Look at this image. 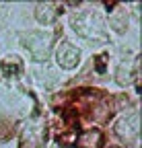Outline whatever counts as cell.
<instances>
[{"instance_id":"cell-5","label":"cell","mask_w":142,"mask_h":148,"mask_svg":"<svg viewBox=\"0 0 142 148\" xmlns=\"http://www.w3.org/2000/svg\"><path fill=\"white\" fill-rule=\"evenodd\" d=\"M101 144H103V134L97 127L82 132L76 140V148H101Z\"/></svg>"},{"instance_id":"cell-4","label":"cell","mask_w":142,"mask_h":148,"mask_svg":"<svg viewBox=\"0 0 142 148\" xmlns=\"http://www.w3.org/2000/svg\"><path fill=\"white\" fill-rule=\"evenodd\" d=\"M56 60L62 68H74L80 60V51L68 41H62L58 45V51H56Z\"/></svg>"},{"instance_id":"cell-3","label":"cell","mask_w":142,"mask_h":148,"mask_svg":"<svg viewBox=\"0 0 142 148\" xmlns=\"http://www.w3.org/2000/svg\"><path fill=\"white\" fill-rule=\"evenodd\" d=\"M115 134L121 138L123 144L132 146L138 140V113H130L115 123Z\"/></svg>"},{"instance_id":"cell-6","label":"cell","mask_w":142,"mask_h":148,"mask_svg":"<svg viewBox=\"0 0 142 148\" xmlns=\"http://www.w3.org/2000/svg\"><path fill=\"white\" fill-rule=\"evenodd\" d=\"M58 16V8H54V4H39L35 8V18L39 23L47 25V23H54Z\"/></svg>"},{"instance_id":"cell-1","label":"cell","mask_w":142,"mask_h":148,"mask_svg":"<svg viewBox=\"0 0 142 148\" xmlns=\"http://www.w3.org/2000/svg\"><path fill=\"white\" fill-rule=\"evenodd\" d=\"M72 27H74V31L80 37H84V39H88V41L103 43L105 37H107L103 21H101L95 12H82V14H78L74 21H72Z\"/></svg>"},{"instance_id":"cell-2","label":"cell","mask_w":142,"mask_h":148,"mask_svg":"<svg viewBox=\"0 0 142 148\" xmlns=\"http://www.w3.org/2000/svg\"><path fill=\"white\" fill-rule=\"evenodd\" d=\"M25 47L33 53L35 60H45L51 49V35L43 31H31L25 37Z\"/></svg>"},{"instance_id":"cell-7","label":"cell","mask_w":142,"mask_h":148,"mask_svg":"<svg viewBox=\"0 0 142 148\" xmlns=\"http://www.w3.org/2000/svg\"><path fill=\"white\" fill-rule=\"evenodd\" d=\"M0 70H2L6 76H16V74H21L23 64H21V60L16 58V56H10V58L0 62Z\"/></svg>"}]
</instances>
